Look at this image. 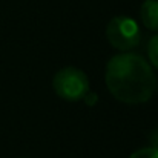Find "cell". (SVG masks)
I'll list each match as a JSON object with an SVG mask.
<instances>
[{
    "instance_id": "cell-1",
    "label": "cell",
    "mask_w": 158,
    "mask_h": 158,
    "mask_svg": "<svg viewBox=\"0 0 158 158\" xmlns=\"http://www.w3.org/2000/svg\"><path fill=\"white\" fill-rule=\"evenodd\" d=\"M105 80L109 92L126 105L146 103L157 89V77L152 66L134 52L114 55L106 64Z\"/></svg>"
},
{
    "instance_id": "cell-2",
    "label": "cell",
    "mask_w": 158,
    "mask_h": 158,
    "mask_svg": "<svg viewBox=\"0 0 158 158\" xmlns=\"http://www.w3.org/2000/svg\"><path fill=\"white\" fill-rule=\"evenodd\" d=\"M52 88L60 98L68 102H78L83 100L89 92V78L81 69L66 66L57 71L54 75Z\"/></svg>"
},
{
    "instance_id": "cell-3",
    "label": "cell",
    "mask_w": 158,
    "mask_h": 158,
    "mask_svg": "<svg viewBox=\"0 0 158 158\" xmlns=\"http://www.w3.org/2000/svg\"><path fill=\"white\" fill-rule=\"evenodd\" d=\"M106 39L112 48L129 52L141 42V29L138 23L126 15H115L106 26Z\"/></svg>"
},
{
    "instance_id": "cell-4",
    "label": "cell",
    "mask_w": 158,
    "mask_h": 158,
    "mask_svg": "<svg viewBox=\"0 0 158 158\" xmlns=\"http://www.w3.org/2000/svg\"><path fill=\"white\" fill-rule=\"evenodd\" d=\"M140 17L148 29L158 31V0H144L140 8Z\"/></svg>"
},
{
    "instance_id": "cell-5",
    "label": "cell",
    "mask_w": 158,
    "mask_h": 158,
    "mask_svg": "<svg viewBox=\"0 0 158 158\" xmlns=\"http://www.w3.org/2000/svg\"><path fill=\"white\" fill-rule=\"evenodd\" d=\"M148 57L152 63V66H155L158 69V34H155L148 45Z\"/></svg>"
},
{
    "instance_id": "cell-6",
    "label": "cell",
    "mask_w": 158,
    "mask_h": 158,
    "mask_svg": "<svg viewBox=\"0 0 158 158\" xmlns=\"http://www.w3.org/2000/svg\"><path fill=\"white\" fill-rule=\"evenodd\" d=\"M129 158H158V149L157 148H141L135 151Z\"/></svg>"
},
{
    "instance_id": "cell-7",
    "label": "cell",
    "mask_w": 158,
    "mask_h": 158,
    "mask_svg": "<svg viewBox=\"0 0 158 158\" xmlns=\"http://www.w3.org/2000/svg\"><path fill=\"white\" fill-rule=\"evenodd\" d=\"M85 103L88 106H92V105H95L97 103V94L95 92H88L86 95H85Z\"/></svg>"
},
{
    "instance_id": "cell-8",
    "label": "cell",
    "mask_w": 158,
    "mask_h": 158,
    "mask_svg": "<svg viewBox=\"0 0 158 158\" xmlns=\"http://www.w3.org/2000/svg\"><path fill=\"white\" fill-rule=\"evenodd\" d=\"M157 89H158V83H157Z\"/></svg>"
}]
</instances>
